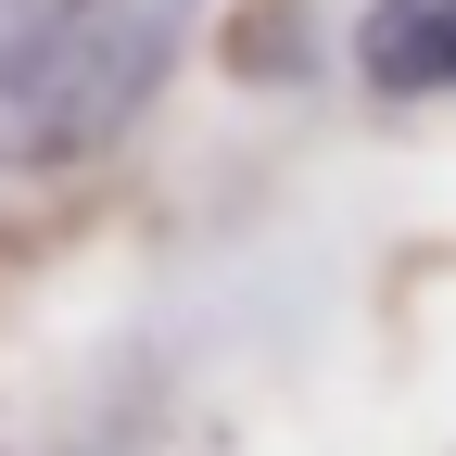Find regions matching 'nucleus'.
Instances as JSON below:
<instances>
[{"label": "nucleus", "instance_id": "obj_1", "mask_svg": "<svg viewBox=\"0 0 456 456\" xmlns=\"http://www.w3.org/2000/svg\"><path fill=\"white\" fill-rule=\"evenodd\" d=\"M368 89H393V102L456 89V0H380L368 13Z\"/></svg>", "mask_w": 456, "mask_h": 456}]
</instances>
